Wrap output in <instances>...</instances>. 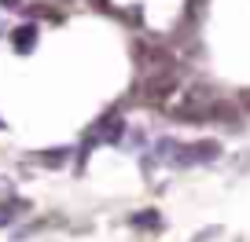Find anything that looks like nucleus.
I'll return each instance as SVG.
<instances>
[{"mask_svg": "<svg viewBox=\"0 0 250 242\" xmlns=\"http://www.w3.org/2000/svg\"><path fill=\"white\" fill-rule=\"evenodd\" d=\"M180 88V70H155V74H140L133 85V103H144V107H166L169 95H177Z\"/></svg>", "mask_w": 250, "mask_h": 242, "instance_id": "f257e3e1", "label": "nucleus"}, {"mask_svg": "<svg viewBox=\"0 0 250 242\" xmlns=\"http://www.w3.org/2000/svg\"><path fill=\"white\" fill-rule=\"evenodd\" d=\"M221 140H195V143H184L180 154L173 158V169H199V165H210L221 158Z\"/></svg>", "mask_w": 250, "mask_h": 242, "instance_id": "f03ea898", "label": "nucleus"}, {"mask_svg": "<svg viewBox=\"0 0 250 242\" xmlns=\"http://www.w3.org/2000/svg\"><path fill=\"white\" fill-rule=\"evenodd\" d=\"M74 154H78V147H70V143H62V147L30 150V154H26V162H30V165H37V169H66V165L74 162Z\"/></svg>", "mask_w": 250, "mask_h": 242, "instance_id": "7ed1b4c3", "label": "nucleus"}, {"mask_svg": "<svg viewBox=\"0 0 250 242\" xmlns=\"http://www.w3.org/2000/svg\"><path fill=\"white\" fill-rule=\"evenodd\" d=\"M8 40H11V52L15 55H30L33 48L41 44V26L33 22V19H26L22 26H15V30L8 33Z\"/></svg>", "mask_w": 250, "mask_h": 242, "instance_id": "20e7f679", "label": "nucleus"}, {"mask_svg": "<svg viewBox=\"0 0 250 242\" xmlns=\"http://www.w3.org/2000/svg\"><path fill=\"white\" fill-rule=\"evenodd\" d=\"M180 147H184V143H180L177 136H158V140L147 147V154L155 158V165H173V158L180 154Z\"/></svg>", "mask_w": 250, "mask_h": 242, "instance_id": "39448f33", "label": "nucleus"}, {"mask_svg": "<svg viewBox=\"0 0 250 242\" xmlns=\"http://www.w3.org/2000/svg\"><path fill=\"white\" fill-rule=\"evenodd\" d=\"M129 227H133V231H162V213H158L155 205H147V209L129 217Z\"/></svg>", "mask_w": 250, "mask_h": 242, "instance_id": "423d86ee", "label": "nucleus"}, {"mask_svg": "<svg viewBox=\"0 0 250 242\" xmlns=\"http://www.w3.org/2000/svg\"><path fill=\"white\" fill-rule=\"evenodd\" d=\"M144 129H136V125H129L125 129V136H122V143H118V150H125V154H144Z\"/></svg>", "mask_w": 250, "mask_h": 242, "instance_id": "0eeeda50", "label": "nucleus"}, {"mask_svg": "<svg viewBox=\"0 0 250 242\" xmlns=\"http://www.w3.org/2000/svg\"><path fill=\"white\" fill-rule=\"evenodd\" d=\"M26 213H30V202H26V198H4V202H0V217L8 220V224L22 220Z\"/></svg>", "mask_w": 250, "mask_h": 242, "instance_id": "6e6552de", "label": "nucleus"}, {"mask_svg": "<svg viewBox=\"0 0 250 242\" xmlns=\"http://www.w3.org/2000/svg\"><path fill=\"white\" fill-rule=\"evenodd\" d=\"M213 235H221V227H203V231L195 235V242H210Z\"/></svg>", "mask_w": 250, "mask_h": 242, "instance_id": "1a4fd4ad", "label": "nucleus"}, {"mask_svg": "<svg viewBox=\"0 0 250 242\" xmlns=\"http://www.w3.org/2000/svg\"><path fill=\"white\" fill-rule=\"evenodd\" d=\"M0 8L4 11H22V0H0Z\"/></svg>", "mask_w": 250, "mask_h": 242, "instance_id": "9d476101", "label": "nucleus"}, {"mask_svg": "<svg viewBox=\"0 0 250 242\" xmlns=\"http://www.w3.org/2000/svg\"><path fill=\"white\" fill-rule=\"evenodd\" d=\"M239 99V107H243V114H250V92H243V95H235Z\"/></svg>", "mask_w": 250, "mask_h": 242, "instance_id": "9b49d317", "label": "nucleus"}, {"mask_svg": "<svg viewBox=\"0 0 250 242\" xmlns=\"http://www.w3.org/2000/svg\"><path fill=\"white\" fill-rule=\"evenodd\" d=\"M4 129H8V121H4V117H0V132H4Z\"/></svg>", "mask_w": 250, "mask_h": 242, "instance_id": "f8f14e48", "label": "nucleus"}, {"mask_svg": "<svg viewBox=\"0 0 250 242\" xmlns=\"http://www.w3.org/2000/svg\"><path fill=\"white\" fill-rule=\"evenodd\" d=\"M62 4H70V0H62Z\"/></svg>", "mask_w": 250, "mask_h": 242, "instance_id": "ddd939ff", "label": "nucleus"}]
</instances>
